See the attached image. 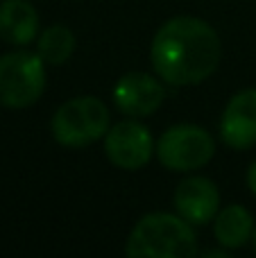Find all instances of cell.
<instances>
[{
    "label": "cell",
    "instance_id": "6",
    "mask_svg": "<svg viewBox=\"0 0 256 258\" xmlns=\"http://www.w3.org/2000/svg\"><path fill=\"white\" fill-rule=\"evenodd\" d=\"M104 152L109 161L120 170H141L154 152L152 134L141 122L125 120L118 122L107 132L104 138Z\"/></svg>",
    "mask_w": 256,
    "mask_h": 258
},
{
    "label": "cell",
    "instance_id": "9",
    "mask_svg": "<svg viewBox=\"0 0 256 258\" xmlns=\"http://www.w3.org/2000/svg\"><path fill=\"white\" fill-rule=\"evenodd\" d=\"M220 192L211 179L190 177L177 186L175 209L190 224H207L218 215Z\"/></svg>",
    "mask_w": 256,
    "mask_h": 258
},
{
    "label": "cell",
    "instance_id": "8",
    "mask_svg": "<svg viewBox=\"0 0 256 258\" xmlns=\"http://www.w3.org/2000/svg\"><path fill=\"white\" fill-rule=\"evenodd\" d=\"M220 136L234 150L256 145V89L236 93L220 118Z\"/></svg>",
    "mask_w": 256,
    "mask_h": 258
},
{
    "label": "cell",
    "instance_id": "5",
    "mask_svg": "<svg viewBox=\"0 0 256 258\" xmlns=\"http://www.w3.org/2000/svg\"><path fill=\"white\" fill-rule=\"evenodd\" d=\"M154 152H157L159 161L168 170L190 172V170H198L202 165H207L213 159L216 141L202 127L175 125L168 129V132H163V136L159 138Z\"/></svg>",
    "mask_w": 256,
    "mask_h": 258
},
{
    "label": "cell",
    "instance_id": "13",
    "mask_svg": "<svg viewBox=\"0 0 256 258\" xmlns=\"http://www.w3.org/2000/svg\"><path fill=\"white\" fill-rule=\"evenodd\" d=\"M247 186H249V190L256 195V161L249 165V170H247Z\"/></svg>",
    "mask_w": 256,
    "mask_h": 258
},
{
    "label": "cell",
    "instance_id": "10",
    "mask_svg": "<svg viewBox=\"0 0 256 258\" xmlns=\"http://www.w3.org/2000/svg\"><path fill=\"white\" fill-rule=\"evenodd\" d=\"M39 14L30 0L0 3V39L12 45H27L36 39Z\"/></svg>",
    "mask_w": 256,
    "mask_h": 258
},
{
    "label": "cell",
    "instance_id": "1",
    "mask_svg": "<svg viewBox=\"0 0 256 258\" xmlns=\"http://www.w3.org/2000/svg\"><path fill=\"white\" fill-rule=\"evenodd\" d=\"M152 66L163 82L193 86L216 73L222 57L218 32L195 16H177L159 27L152 41Z\"/></svg>",
    "mask_w": 256,
    "mask_h": 258
},
{
    "label": "cell",
    "instance_id": "14",
    "mask_svg": "<svg viewBox=\"0 0 256 258\" xmlns=\"http://www.w3.org/2000/svg\"><path fill=\"white\" fill-rule=\"evenodd\" d=\"M254 249H256V227H254Z\"/></svg>",
    "mask_w": 256,
    "mask_h": 258
},
{
    "label": "cell",
    "instance_id": "7",
    "mask_svg": "<svg viewBox=\"0 0 256 258\" xmlns=\"http://www.w3.org/2000/svg\"><path fill=\"white\" fill-rule=\"evenodd\" d=\"M166 91L157 77L148 73H127L113 86V102L132 118H148L163 104Z\"/></svg>",
    "mask_w": 256,
    "mask_h": 258
},
{
    "label": "cell",
    "instance_id": "11",
    "mask_svg": "<svg viewBox=\"0 0 256 258\" xmlns=\"http://www.w3.org/2000/svg\"><path fill=\"white\" fill-rule=\"evenodd\" d=\"M213 233H216L218 245L227 247V249H238L252 238L254 220L247 209L231 204L218 211V215L213 218Z\"/></svg>",
    "mask_w": 256,
    "mask_h": 258
},
{
    "label": "cell",
    "instance_id": "4",
    "mask_svg": "<svg viewBox=\"0 0 256 258\" xmlns=\"http://www.w3.org/2000/svg\"><path fill=\"white\" fill-rule=\"evenodd\" d=\"M45 61L39 52H9L0 57V104L25 109L43 95Z\"/></svg>",
    "mask_w": 256,
    "mask_h": 258
},
{
    "label": "cell",
    "instance_id": "2",
    "mask_svg": "<svg viewBox=\"0 0 256 258\" xmlns=\"http://www.w3.org/2000/svg\"><path fill=\"white\" fill-rule=\"evenodd\" d=\"M125 251L132 258H188L198 254V240L181 215L150 213L132 229Z\"/></svg>",
    "mask_w": 256,
    "mask_h": 258
},
{
    "label": "cell",
    "instance_id": "12",
    "mask_svg": "<svg viewBox=\"0 0 256 258\" xmlns=\"http://www.w3.org/2000/svg\"><path fill=\"white\" fill-rule=\"evenodd\" d=\"M75 50V34L66 25H50L48 30L41 32L36 41V52L45 63L61 66L71 59Z\"/></svg>",
    "mask_w": 256,
    "mask_h": 258
},
{
    "label": "cell",
    "instance_id": "3",
    "mask_svg": "<svg viewBox=\"0 0 256 258\" xmlns=\"http://www.w3.org/2000/svg\"><path fill=\"white\" fill-rule=\"evenodd\" d=\"M109 132V109L98 98H73L57 109L52 136L63 147H86Z\"/></svg>",
    "mask_w": 256,
    "mask_h": 258
}]
</instances>
